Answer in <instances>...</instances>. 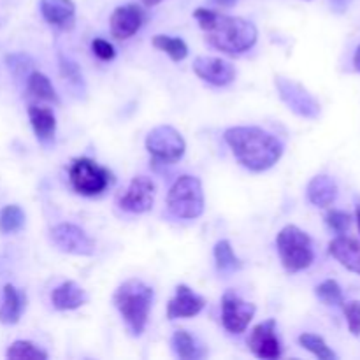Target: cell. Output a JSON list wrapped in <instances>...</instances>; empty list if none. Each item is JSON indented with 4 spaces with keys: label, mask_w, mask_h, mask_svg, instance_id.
Segmentation results:
<instances>
[{
    "label": "cell",
    "mask_w": 360,
    "mask_h": 360,
    "mask_svg": "<svg viewBox=\"0 0 360 360\" xmlns=\"http://www.w3.org/2000/svg\"><path fill=\"white\" fill-rule=\"evenodd\" d=\"M7 359H18V360H46L48 354L35 347L30 341H14L9 348H7Z\"/></svg>",
    "instance_id": "obj_27"
},
{
    "label": "cell",
    "mask_w": 360,
    "mask_h": 360,
    "mask_svg": "<svg viewBox=\"0 0 360 360\" xmlns=\"http://www.w3.org/2000/svg\"><path fill=\"white\" fill-rule=\"evenodd\" d=\"M352 0H333V7L334 11H338V13H345L347 11V7L350 6Z\"/></svg>",
    "instance_id": "obj_34"
},
{
    "label": "cell",
    "mask_w": 360,
    "mask_h": 360,
    "mask_svg": "<svg viewBox=\"0 0 360 360\" xmlns=\"http://www.w3.org/2000/svg\"><path fill=\"white\" fill-rule=\"evenodd\" d=\"M306 193H308V199L313 206L329 207L338 197V185L330 176L320 174L309 181Z\"/></svg>",
    "instance_id": "obj_20"
},
{
    "label": "cell",
    "mask_w": 360,
    "mask_h": 360,
    "mask_svg": "<svg viewBox=\"0 0 360 360\" xmlns=\"http://www.w3.org/2000/svg\"><path fill=\"white\" fill-rule=\"evenodd\" d=\"M357 225H359V232H360V204L357 206Z\"/></svg>",
    "instance_id": "obj_38"
},
{
    "label": "cell",
    "mask_w": 360,
    "mask_h": 360,
    "mask_svg": "<svg viewBox=\"0 0 360 360\" xmlns=\"http://www.w3.org/2000/svg\"><path fill=\"white\" fill-rule=\"evenodd\" d=\"M253 315H255V304L243 301L234 292H225L221 297V322L229 333H245Z\"/></svg>",
    "instance_id": "obj_10"
},
{
    "label": "cell",
    "mask_w": 360,
    "mask_h": 360,
    "mask_svg": "<svg viewBox=\"0 0 360 360\" xmlns=\"http://www.w3.org/2000/svg\"><path fill=\"white\" fill-rule=\"evenodd\" d=\"M146 150L155 162L174 164L185 155L186 143L174 127L160 125L148 134Z\"/></svg>",
    "instance_id": "obj_7"
},
{
    "label": "cell",
    "mask_w": 360,
    "mask_h": 360,
    "mask_svg": "<svg viewBox=\"0 0 360 360\" xmlns=\"http://www.w3.org/2000/svg\"><path fill=\"white\" fill-rule=\"evenodd\" d=\"M141 2L144 4V6H148V7H151V6H157V4H160L162 0H141Z\"/></svg>",
    "instance_id": "obj_37"
},
{
    "label": "cell",
    "mask_w": 360,
    "mask_h": 360,
    "mask_svg": "<svg viewBox=\"0 0 360 360\" xmlns=\"http://www.w3.org/2000/svg\"><path fill=\"white\" fill-rule=\"evenodd\" d=\"M25 225V213L20 206L11 204L0 211V231L4 234H13L18 232Z\"/></svg>",
    "instance_id": "obj_28"
},
{
    "label": "cell",
    "mask_w": 360,
    "mask_h": 360,
    "mask_svg": "<svg viewBox=\"0 0 360 360\" xmlns=\"http://www.w3.org/2000/svg\"><path fill=\"white\" fill-rule=\"evenodd\" d=\"M51 239L62 252L90 257L95 253V243L86 232L74 224H58L51 229Z\"/></svg>",
    "instance_id": "obj_9"
},
{
    "label": "cell",
    "mask_w": 360,
    "mask_h": 360,
    "mask_svg": "<svg viewBox=\"0 0 360 360\" xmlns=\"http://www.w3.org/2000/svg\"><path fill=\"white\" fill-rule=\"evenodd\" d=\"M211 46L229 55H241L257 42V28L252 21L238 16L214 13L211 9H199L193 13Z\"/></svg>",
    "instance_id": "obj_2"
},
{
    "label": "cell",
    "mask_w": 360,
    "mask_h": 360,
    "mask_svg": "<svg viewBox=\"0 0 360 360\" xmlns=\"http://www.w3.org/2000/svg\"><path fill=\"white\" fill-rule=\"evenodd\" d=\"M44 20L60 30H70L76 23V6L72 0H41Z\"/></svg>",
    "instance_id": "obj_16"
},
{
    "label": "cell",
    "mask_w": 360,
    "mask_h": 360,
    "mask_svg": "<svg viewBox=\"0 0 360 360\" xmlns=\"http://www.w3.org/2000/svg\"><path fill=\"white\" fill-rule=\"evenodd\" d=\"M214 2H217L218 6H221V7H231V6H234L238 0H214Z\"/></svg>",
    "instance_id": "obj_36"
},
{
    "label": "cell",
    "mask_w": 360,
    "mask_h": 360,
    "mask_svg": "<svg viewBox=\"0 0 360 360\" xmlns=\"http://www.w3.org/2000/svg\"><path fill=\"white\" fill-rule=\"evenodd\" d=\"M214 260H217V267L220 273L229 274L241 269V260L236 257L232 245L227 239H221L214 245Z\"/></svg>",
    "instance_id": "obj_24"
},
{
    "label": "cell",
    "mask_w": 360,
    "mask_h": 360,
    "mask_svg": "<svg viewBox=\"0 0 360 360\" xmlns=\"http://www.w3.org/2000/svg\"><path fill=\"white\" fill-rule=\"evenodd\" d=\"M144 21H146V14L136 4L116 7L115 13L111 14V20H109L112 37H116L118 41L130 39L134 34H137V30L144 25Z\"/></svg>",
    "instance_id": "obj_14"
},
{
    "label": "cell",
    "mask_w": 360,
    "mask_h": 360,
    "mask_svg": "<svg viewBox=\"0 0 360 360\" xmlns=\"http://www.w3.org/2000/svg\"><path fill=\"white\" fill-rule=\"evenodd\" d=\"M276 248L281 264L288 273H299L308 269L315 260L311 238L295 225H287L276 238Z\"/></svg>",
    "instance_id": "obj_4"
},
{
    "label": "cell",
    "mask_w": 360,
    "mask_h": 360,
    "mask_svg": "<svg viewBox=\"0 0 360 360\" xmlns=\"http://www.w3.org/2000/svg\"><path fill=\"white\" fill-rule=\"evenodd\" d=\"M172 350L183 360H195L204 357V348L185 329H179L174 333V336H172Z\"/></svg>",
    "instance_id": "obj_22"
},
{
    "label": "cell",
    "mask_w": 360,
    "mask_h": 360,
    "mask_svg": "<svg viewBox=\"0 0 360 360\" xmlns=\"http://www.w3.org/2000/svg\"><path fill=\"white\" fill-rule=\"evenodd\" d=\"M112 302L129 329L132 330V334L141 336L148 319H150V309L153 304V288L137 278H130L116 288Z\"/></svg>",
    "instance_id": "obj_3"
},
{
    "label": "cell",
    "mask_w": 360,
    "mask_h": 360,
    "mask_svg": "<svg viewBox=\"0 0 360 360\" xmlns=\"http://www.w3.org/2000/svg\"><path fill=\"white\" fill-rule=\"evenodd\" d=\"M91 49H94L95 56H98V58L104 60V62L115 58V48H112V44H109L108 41H104V39H95V41L91 42Z\"/></svg>",
    "instance_id": "obj_32"
},
{
    "label": "cell",
    "mask_w": 360,
    "mask_h": 360,
    "mask_svg": "<svg viewBox=\"0 0 360 360\" xmlns=\"http://www.w3.org/2000/svg\"><path fill=\"white\" fill-rule=\"evenodd\" d=\"M193 72L214 86H227L236 79V69L231 62L217 56H199L193 62Z\"/></svg>",
    "instance_id": "obj_13"
},
{
    "label": "cell",
    "mask_w": 360,
    "mask_h": 360,
    "mask_svg": "<svg viewBox=\"0 0 360 360\" xmlns=\"http://www.w3.org/2000/svg\"><path fill=\"white\" fill-rule=\"evenodd\" d=\"M354 67H355V70H359V72H360V46H359L357 51H355V55H354Z\"/></svg>",
    "instance_id": "obj_35"
},
{
    "label": "cell",
    "mask_w": 360,
    "mask_h": 360,
    "mask_svg": "<svg viewBox=\"0 0 360 360\" xmlns=\"http://www.w3.org/2000/svg\"><path fill=\"white\" fill-rule=\"evenodd\" d=\"M316 297L327 306H343V292L338 281L327 280L316 287Z\"/></svg>",
    "instance_id": "obj_29"
},
{
    "label": "cell",
    "mask_w": 360,
    "mask_h": 360,
    "mask_svg": "<svg viewBox=\"0 0 360 360\" xmlns=\"http://www.w3.org/2000/svg\"><path fill=\"white\" fill-rule=\"evenodd\" d=\"M155 193H157L155 183L146 176H137L130 181L129 188L120 199V206L129 213H146L153 207Z\"/></svg>",
    "instance_id": "obj_11"
},
{
    "label": "cell",
    "mask_w": 360,
    "mask_h": 360,
    "mask_svg": "<svg viewBox=\"0 0 360 360\" xmlns=\"http://www.w3.org/2000/svg\"><path fill=\"white\" fill-rule=\"evenodd\" d=\"M27 90L32 97L39 98V101H48L58 104V95H56L55 88H53L51 81L41 72H32L27 79Z\"/></svg>",
    "instance_id": "obj_23"
},
{
    "label": "cell",
    "mask_w": 360,
    "mask_h": 360,
    "mask_svg": "<svg viewBox=\"0 0 360 360\" xmlns=\"http://www.w3.org/2000/svg\"><path fill=\"white\" fill-rule=\"evenodd\" d=\"M167 207L176 218H199L204 213V192L200 179L195 176H179L169 190Z\"/></svg>",
    "instance_id": "obj_5"
},
{
    "label": "cell",
    "mask_w": 360,
    "mask_h": 360,
    "mask_svg": "<svg viewBox=\"0 0 360 360\" xmlns=\"http://www.w3.org/2000/svg\"><path fill=\"white\" fill-rule=\"evenodd\" d=\"M28 118H30L32 129L35 136L42 143H48L55 137L56 130V118L51 109L39 108V105H30L28 108Z\"/></svg>",
    "instance_id": "obj_21"
},
{
    "label": "cell",
    "mask_w": 360,
    "mask_h": 360,
    "mask_svg": "<svg viewBox=\"0 0 360 360\" xmlns=\"http://www.w3.org/2000/svg\"><path fill=\"white\" fill-rule=\"evenodd\" d=\"M88 301V295L76 281H65L51 292V302L60 311L77 309Z\"/></svg>",
    "instance_id": "obj_19"
},
{
    "label": "cell",
    "mask_w": 360,
    "mask_h": 360,
    "mask_svg": "<svg viewBox=\"0 0 360 360\" xmlns=\"http://www.w3.org/2000/svg\"><path fill=\"white\" fill-rule=\"evenodd\" d=\"M299 345H301L304 350L311 352L315 357H319L320 360H336V354L329 348V345L323 341V338L316 336V334H301L299 336Z\"/></svg>",
    "instance_id": "obj_26"
},
{
    "label": "cell",
    "mask_w": 360,
    "mask_h": 360,
    "mask_svg": "<svg viewBox=\"0 0 360 360\" xmlns=\"http://www.w3.org/2000/svg\"><path fill=\"white\" fill-rule=\"evenodd\" d=\"M204 306H206L204 297L197 295L195 292H193L192 288L186 287V285H178L176 295L169 301L167 319H190V316L199 315L204 309Z\"/></svg>",
    "instance_id": "obj_15"
},
{
    "label": "cell",
    "mask_w": 360,
    "mask_h": 360,
    "mask_svg": "<svg viewBox=\"0 0 360 360\" xmlns=\"http://www.w3.org/2000/svg\"><path fill=\"white\" fill-rule=\"evenodd\" d=\"M276 88L280 97L295 115L302 118L316 120L320 116V104L302 84L287 77H276Z\"/></svg>",
    "instance_id": "obj_8"
},
{
    "label": "cell",
    "mask_w": 360,
    "mask_h": 360,
    "mask_svg": "<svg viewBox=\"0 0 360 360\" xmlns=\"http://www.w3.org/2000/svg\"><path fill=\"white\" fill-rule=\"evenodd\" d=\"M69 178L72 188L81 195H98L104 192L112 181V176L108 169L101 167L90 158H76L69 167Z\"/></svg>",
    "instance_id": "obj_6"
},
{
    "label": "cell",
    "mask_w": 360,
    "mask_h": 360,
    "mask_svg": "<svg viewBox=\"0 0 360 360\" xmlns=\"http://www.w3.org/2000/svg\"><path fill=\"white\" fill-rule=\"evenodd\" d=\"M343 311L347 316L348 329L354 336H360V301L343 302Z\"/></svg>",
    "instance_id": "obj_31"
},
{
    "label": "cell",
    "mask_w": 360,
    "mask_h": 360,
    "mask_svg": "<svg viewBox=\"0 0 360 360\" xmlns=\"http://www.w3.org/2000/svg\"><path fill=\"white\" fill-rule=\"evenodd\" d=\"M326 224L329 225L330 231H334L336 234H345V232L350 229V224H352V217L348 213H345V211H329L326 217Z\"/></svg>",
    "instance_id": "obj_30"
},
{
    "label": "cell",
    "mask_w": 360,
    "mask_h": 360,
    "mask_svg": "<svg viewBox=\"0 0 360 360\" xmlns=\"http://www.w3.org/2000/svg\"><path fill=\"white\" fill-rule=\"evenodd\" d=\"M25 308V297L13 285H4L0 290V322L6 326H14L20 322Z\"/></svg>",
    "instance_id": "obj_18"
},
{
    "label": "cell",
    "mask_w": 360,
    "mask_h": 360,
    "mask_svg": "<svg viewBox=\"0 0 360 360\" xmlns=\"http://www.w3.org/2000/svg\"><path fill=\"white\" fill-rule=\"evenodd\" d=\"M248 347L259 359L274 360L281 357V343L276 336V322L273 319L253 327L248 336Z\"/></svg>",
    "instance_id": "obj_12"
},
{
    "label": "cell",
    "mask_w": 360,
    "mask_h": 360,
    "mask_svg": "<svg viewBox=\"0 0 360 360\" xmlns=\"http://www.w3.org/2000/svg\"><path fill=\"white\" fill-rule=\"evenodd\" d=\"M62 74L65 77H69L70 81H79V70H77L76 63H70L69 60L62 58Z\"/></svg>",
    "instance_id": "obj_33"
},
{
    "label": "cell",
    "mask_w": 360,
    "mask_h": 360,
    "mask_svg": "<svg viewBox=\"0 0 360 360\" xmlns=\"http://www.w3.org/2000/svg\"><path fill=\"white\" fill-rule=\"evenodd\" d=\"M153 46L157 49H160V51L167 53L171 56V60H174V62H181L188 55V46L185 44V41L178 37H171V35H155Z\"/></svg>",
    "instance_id": "obj_25"
},
{
    "label": "cell",
    "mask_w": 360,
    "mask_h": 360,
    "mask_svg": "<svg viewBox=\"0 0 360 360\" xmlns=\"http://www.w3.org/2000/svg\"><path fill=\"white\" fill-rule=\"evenodd\" d=\"M329 253L352 273L360 274V243L355 239L345 238L343 234L333 239L329 245Z\"/></svg>",
    "instance_id": "obj_17"
},
{
    "label": "cell",
    "mask_w": 360,
    "mask_h": 360,
    "mask_svg": "<svg viewBox=\"0 0 360 360\" xmlns=\"http://www.w3.org/2000/svg\"><path fill=\"white\" fill-rule=\"evenodd\" d=\"M225 141L239 164L255 172L271 169L283 155V144L259 127H231L225 130Z\"/></svg>",
    "instance_id": "obj_1"
}]
</instances>
